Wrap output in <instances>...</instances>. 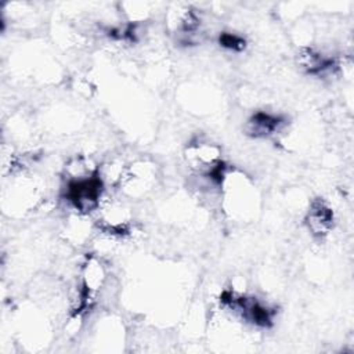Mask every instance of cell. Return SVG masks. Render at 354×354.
<instances>
[{
  "mask_svg": "<svg viewBox=\"0 0 354 354\" xmlns=\"http://www.w3.org/2000/svg\"><path fill=\"white\" fill-rule=\"evenodd\" d=\"M281 124L282 119L279 116L267 112H256L248 122V130L253 137H267L278 131Z\"/></svg>",
  "mask_w": 354,
  "mask_h": 354,
  "instance_id": "1",
  "label": "cell"
},
{
  "mask_svg": "<svg viewBox=\"0 0 354 354\" xmlns=\"http://www.w3.org/2000/svg\"><path fill=\"white\" fill-rule=\"evenodd\" d=\"M333 223L332 212L322 203L317 202L308 212V227L314 234H325Z\"/></svg>",
  "mask_w": 354,
  "mask_h": 354,
  "instance_id": "2",
  "label": "cell"
},
{
  "mask_svg": "<svg viewBox=\"0 0 354 354\" xmlns=\"http://www.w3.org/2000/svg\"><path fill=\"white\" fill-rule=\"evenodd\" d=\"M220 43L224 46V47H228V48H241L243 46V40L232 33H224L221 35L220 37Z\"/></svg>",
  "mask_w": 354,
  "mask_h": 354,
  "instance_id": "3",
  "label": "cell"
}]
</instances>
